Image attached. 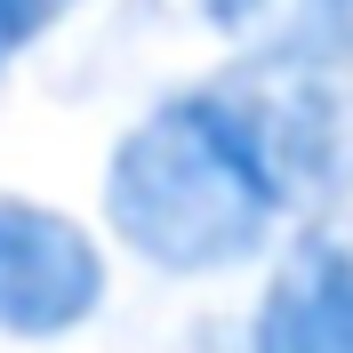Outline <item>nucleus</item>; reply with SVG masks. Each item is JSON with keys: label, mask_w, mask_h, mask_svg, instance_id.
I'll list each match as a JSON object with an SVG mask.
<instances>
[{"label": "nucleus", "mask_w": 353, "mask_h": 353, "mask_svg": "<svg viewBox=\"0 0 353 353\" xmlns=\"http://www.w3.org/2000/svg\"><path fill=\"white\" fill-rule=\"evenodd\" d=\"M97 209L105 241L161 281H217L305 233V209L289 193V169L241 65L185 81L137 112L105 153Z\"/></svg>", "instance_id": "f257e3e1"}, {"label": "nucleus", "mask_w": 353, "mask_h": 353, "mask_svg": "<svg viewBox=\"0 0 353 353\" xmlns=\"http://www.w3.org/2000/svg\"><path fill=\"white\" fill-rule=\"evenodd\" d=\"M105 297H112V257L97 225H81L57 201L0 193V337L57 345L88 330Z\"/></svg>", "instance_id": "f03ea898"}, {"label": "nucleus", "mask_w": 353, "mask_h": 353, "mask_svg": "<svg viewBox=\"0 0 353 353\" xmlns=\"http://www.w3.org/2000/svg\"><path fill=\"white\" fill-rule=\"evenodd\" d=\"M241 353H353V217L289 233L241 321Z\"/></svg>", "instance_id": "7ed1b4c3"}, {"label": "nucleus", "mask_w": 353, "mask_h": 353, "mask_svg": "<svg viewBox=\"0 0 353 353\" xmlns=\"http://www.w3.org/2000/svg\"><path fill=\"white\" fill-rule=\"evenodd\" d=\"M193 17L233 48V65L353 72V0H193Z\"/></svg>", "instance_id": "20e7f679"}, {"label": "nucleus", "mask_w": 353, "mask_h": 353, "mask_svg": "<svg viewBox=\"0 0 353 353\" xmlns=\"http://www.w3.org/2000/svg\"><path fill=\"white\" fill-rule=\"evenodd\" d=\"M72 8H81V0H0V65L24 57V48H41Z\"/></svg>", "instance_id": "39448f33"}]
</instances>
